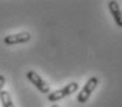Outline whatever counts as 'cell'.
Returning <instances> with one entry per match:
<instances>
[{
    "instance_id": "cell-1",
    "label": "cell",
    "mask_w": 122,
    "mask_h": 107,
    "mask_svg": "<svg viewBox=\"0 0 122 107\" xmlns=\"http://www.w3.org/2000/svg\"><path fill=\"white\" fill-rule=\"evenodd\" d=\"M77 90H79V83L77 82H70L65 87L56 90V91H54V92H50L47 95V100L50 102H57L59 100H62L65 97L70 96V95L75 93Z\"/></svg>"
},
{
    "instance_id": "cell-2",
    "label": "cell",
    "mask_w": 122,
    "mask_h": 107,
    "mask_svg": "<svg viewBox=\"0 0 122 107\" xmlns=\"http://www.w3.org/2000/svg\"><path fill=\"white\" fill-rule=\"evenodd\" d=\"M98 85V78L96 76H92L87 80V82L85 83V86L82 87V90L80 91V93L77 95V102L79 103H86L88 98H90L91 93L95 91V88Z\"/></svg>"
},
{
    "instance_id": "cell-3",
    "label": "cell",
    "mask_w": 122,
    "mask_h": 107,
    "mask_svg": "<svg viewBox=\"0 0 122 107\" xmlns=\"http://www.w3.org/2000/svg\"><path fill=\"white\" fill-rule=\"evenodd\" d=\"M26 77H27V80H29L41 93H47V95L50 93V86H49V83L44 80V78L39 75L37 72L30 70V71L26 72Z\"/></svg>"
},
{
    "instance_id": "cell-4",
    "label": "cell",
    "mask_w": 122,
    "mask_h": 107,
    "mask_svg": "<svg viewBox=\"0 0 122 107\" xmlns=\"http://www.w3.org/2000/svg\"><path fill=\"white\" fill-rule=\"evenodd\" d=\"M31 40V34L24 31V32H18V34H10V35L4 37V44L5 45H18V44H25Z\"/></svg>"
},
{
    "instance_id": "cell-5",
    "label": "cell",
    "mask_w": 122,
    "mask_h": 107,
    "mask_svg": "<svg viewBox=\"0 0 122 107\" xmlns=\"http://www.w3.org/2000/svg\"><path fill=\"white\" fill-rule=\"evenodd\" d=\"M108 10H110V13H111V15H112V18H113L115 24L117 25L118 27H122V10L120 8L118 3L115 1V0L108 1Z\"/></svg>"
},
{
    "instance_id": "cell-6",
    "label": "cell",
    "mask_w": 122,
    "mask_h": 107,
    "mask_svg": "<svg viewBox=\"0 0 122 107\" xmlns=\"http://www.w3.org/2000/svg\"><path fill=\"white\" fill-rule=\"evenodd\" d=\"M0 101H1L3 107H15L13 103L11 96H10L9 91H6V90H3L1 93H0Z\"/></svg>"
},
{
    "instance_id": "cell-7",
    "label": "cell",
    "mask_w": 122,
    "mask_h": 107,
    "mask_svg": "<svg viewBox=\"0 0 122 107\" xmlns=\"http://www.w3.org/2000/svg\"><path fill=\"white\" fill-rule=\"evenodd\" d=\"M5 76L4 75H0V93H1V91H3V88H4V86H5Z\"/></svg>"
},
{
    "instance_id": "cell-8",
    "label": "cell",
    "mask_w": 122,
    "mask_h": 107,
    "mask_svg": "<svg viewBox=\"0 0 122 107\" xmlns=\"http://www.w3.org/2000/svg\"><path fill=\"white\" fill-rule=\"evenodd\" d=\"M51 107H60V106H59V105H56V103H55V105H52Z\"/></svg>"
}]
</instances>
